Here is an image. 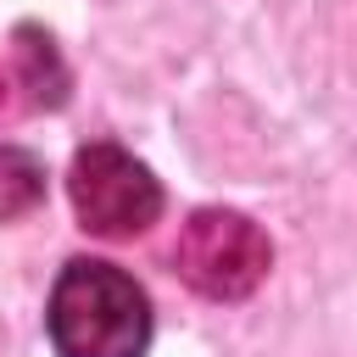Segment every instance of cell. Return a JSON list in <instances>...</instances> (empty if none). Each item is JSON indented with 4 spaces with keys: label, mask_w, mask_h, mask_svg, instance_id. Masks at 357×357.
I'll list each match as a JSON object with an SVG mask.
<instances>
[{
    "label": "cell",
    "mask_w": 357,
    "mask_h": 357,
    "mask_svg": "<svg viewBox=\"0 0 357 357\" xmlns=\"http://www.w3.org/2000/svg\"><path fill=\"white\" fill-rule=\"evenodd\" d=\"M39 201H45V167H39V156L0 139V223L33 212Z\"/></svg>",
    "instance_id": "5b68a950"
},
{
    "label": "cell",
    "mask_w": 357,
    "mask_h": 357,
    "mask_svg": "<svg viewBox=\"0 0 357 357\" xmlns=\"http://www.w3.org/2000/svg\"><path fill=\"white\" fill-rule=\"evenodd\" d=\"M22 106V89H17V73L11 67H0V117H11Z\"/></svg>",
    "instance_id": "8992f818"
},
{
    "label": "cell",
    "mask_w": 357,
    "mask_h": 357,
    "mask_svg": "<svg viewBox=\"0 0 357 357\" xmlns=\"http://www.w3.org/2000/svg\"><path fill=\"white\" fill-rule=\"evenodd\" d=\"M268 234L245 218V212H223L206 206L178 229L173 245V268L190 290H201L206 301H240L268 279Z\"/></svg>",
    "instance_id": "3957f363"
},
{
    "label": "cell",
    "mask_w": 357,
    "mask_h": 357,
    "mask_svg": "<svg viewBox=\"0 0 357 357\" xmlns=\"http://www.w3.org/2000/svg\"><path fill=\"white\" fill-rule=\"evenodd\" d=\"M45 318L61 357H145V340H151L145 290L123 268L95 257H78L61 268Z\"/></svg>",
    "instance_id": "6da1fadb"
},
{
    "label": "cell",
    "mask_w": 357,
    "mask_h": 357,
    "mask_svg": "<svg viewBox=\"0 0 357 357\" xmlns=\"http://www.w3.org/2000/svg\"><path fill=\"white\" fill-rule=\"evenodd\" d=\"M11 73H17L22 106H61V100H67V67H61L50 33H39V28H17Z\"/></svg>",
    "instance_id": "277c9868"
},
{
    "label": "cell",
    "mask_w": 357,
    "mask_h": 357,
    "mask_svg": "<svg viewBox=\"0 0 357 357\" xmlns=\"http://www.w3.org/2000/svg\"><path fill=\"white\" fill-rule=\"evenodd\" d=\"M67 195H73L78 223L100 240H134L162 218V184L151 178V167L106 139L84 145L73 156Z\"/></svg>",
    "instance_id": "7a4b0ae2"
}]
</instances>
